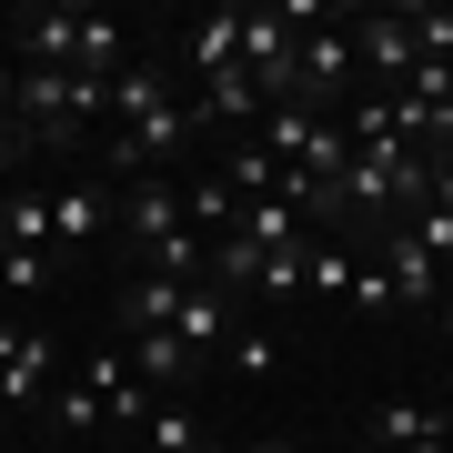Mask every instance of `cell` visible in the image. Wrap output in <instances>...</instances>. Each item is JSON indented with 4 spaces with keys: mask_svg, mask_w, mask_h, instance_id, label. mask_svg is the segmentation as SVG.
<instances>
[{
    "mask_svg": "<svg viewBox=\"0 0 453 453\" xmlns=\"http://www.w3.org/2000/svg\"><path fill=\"white\" fill-rule=\"evenodd\" d=\"M20 151H31V131H20V121H0V172H11Z\"/></svg>",
    "mask_w": 453,
    "mask_h": 453,
    "instance_id": "20",
    "label": "cell"
},
{
    "mask_svg": "<svg viewBox=\"0 0 453 453\" xmlns=\"http://www.w3.org/2000/svg\"><path fill=\"white\" fill-rule=\"evenodd\" d=\"M353 31H333V20H323V31H303V50H292V101H303V111H342V101H353Z\"/></svg>",
    "mask_w": 453,
    "mask_h": 453,
    "instance_id": "7",
    "label": "cell"
},
{
    "mask_svg": "<svg viewBox=\"0 0 453 453\" xmlns=\"http://www.w3.org/2000/svg\"><path fill=\"white\" fill-rule=\"evenodd\" d=\"M20 61L31 71H91V81H111V71L131 61V31L111 11H20Z\"/></svg>",
    "mask_w": 453,
    "mask_h": 453,
    "instance_id": "4",
    "label": "cell"
},
{
    "mask_svg": "<svg viewBox=\"0 0 453 453\" xmlns=\"http://www.w3.org/2000/svg\"><path fill=\"white\" fill-rule=\"evenodd\" d=\"M353 273H363V262L342 252V242H312V282H303V292H312V303H342V292H353Z\"/></svg>",
    "mask_w": 453,
    "mask_h": 453,
    "instance_id": "15",
    "label": "cell"
},
{
    "mask_svg": "<svg viewBox=\"0 0 453 453\" xmlns=\"http://www.w3.org/2000/svg\"><path fill=\"white\" fill-rule=\"evenodd\" d=\"M142 453H211L202 423H192V403H162V413H151L142 423Z\"/></svg>",
    "mask_w": 453,
    "mask_h": 453,
    "instance_id": "13",
    "label": "cell"
},
{
    "mask_svg": "<svg viewBox=\"0 0 453 453\" xmlns=\"http://www.w3.org/2000/svg\"><path fill=\"white\" fill-rule=\"evenodd\" d=\"M101 111L121 121V131H111V172H121V181H142L151 162H172V151L192 142V101H181V81H172L162 61H121Z\"/></svg>",
    "mask_w": 453,
    "mask_h": 453,
    "instance_id": "1",
    "label": "cell"
},
{
    "mask_svg": "<svg viewBox=\"0 0 453 453\" xmlns=\"http://www.w3.org/2000/svg\"><path fill=\"white\" fill-rule=\"evenodd\" d=\"M232 363H242L252 383H273V372H282V342L262 333V323H242V333H232Z\"/></svg>",
    "mask_w": 453,
    "mask_h": 453,
    "instance_id": "16",
    "label": "cell"
},
{
    "mask_svg": "<svg viewBox=\"0 0 453 453\" xmlns=\"http://www.w3.org/2000/svg\"><path fill=\"white\" fill-rule=\"evenodd\" d=\"M0 282H11V232H0Z\"/></svg>",
    "mask_w": 453,
    "mask_h": 453,
    "instance_id": "22",
    "label": "cell"
},
{
    "mask_svg": "<svg viewBox=\"0 0 453 453\" xmlns=\"http://www.w3.org/2000/svg\"><path fill=\"white\" fill-rule=\"evenodd\" d=\"M101 232H111V192H91V181L50 192V242H101Z\"/></svg>",
    "mask_w": 453,
    "mask_h": 453,
    "instance_id": "12",
    "label": "cell"
},
{
    "mask_svg": "<svg viewBox=\"0 0 453 453\" xmlns=\"http://www.w3.org/2000/svg\"><path fill=\"white\" fill-rule=\"evenodd\" d=\"M342 453H383V443H372V434H363V443H342Z\"/></svg>",
    "mask_w": 453,
    "mask_h": 453,
    "instance_id": "23",
    "label": "cell"
},
{
    "mask_svg": "<svg viewBox=\"0 0 453 453\" xmlns=\"http://www.w3.org/2000/svg\"><path fill=\"white\" fill-rule=\"evenodd\" d=\"M111 222L131 232V252H142L162 282H202V273H211V242L181 222V181H162V172L121 181V192H111Z\"/></svg>",
    "mask_w": 453,
    "mask_h": 453,
    "instance_id": "3",
    "label": "cell"
},
{
    "mask_svg": "<svg viewBox=\"0 0 453 453\" xmlns=\"http://www.w3.org/2000/svg\"><path fill=\"white\" fill-rule=\"evenodd\" d=\"M403 31H413V61H453V11H443V0H413Z\"/></svg>",
    "mask_w": 453,
    "mask_h": 453,
    "instance_id": "14",
    "label": "cell"
},
{
    "mask_svg": "<svg viewBox=\"0 0 453 453\" xmlns=\"http://www.w3.org/2000/svg\"><path fill=\"white\" fill-rule=\"evenodd\" d=\"M121 333H172L181 353H232V333H242V303H232L222 282H162V273H142V282H121Z\"/></svg>",
    "mask_w": 453,
    "mask_h": 453,
    "instance_id": "2",
    "label": "cell"
},
{
    "mask_svg": "<svg viewBox=\"0 0 453 453\" xmlns=\"http://www.w3.org/2000/svg\"><path fill=\"white\" fill-rule=\"evenodd\" d=\"M423 202H434V211H453V151L434 162V192H423Z\"/></svg>",
    "mask_w": 453,
    "mask_h": 453,
    "instance_id": "19",
    "label": "cell"
},
{
    "mask_svg": "<svg viewBox=\"0 0 453 453\" xmlns=\"http://www.w3.org/2000/svg\"><path fill=\"white\" fill-rule=\"evenodd\" d=\"M50 393H61V342L0 323V413H41Z\"/></svg>",
    "mask_w": 453,
    "mask_h": 453,
    "instance_id": "8",
    "label": "cell"
},
{
    "mask_svg": "<svg viewBox=\"0 0 453 453\" xmlns=\"http://www.w3.org/2000/svg\"><path fill=\"white\" fill-rule=\"evenodd\" d=\"M353 61H363L383 91H403V81H413V31H403V11H363V20H353Z\"/></svg>",
    "mask_w": 453,
    "mask_h": 453,
    "instance_id": "9",
    "label": "cell"
},
{
    "mask_svg": "<svg viewBox=\"0 0 453 453\" xmlns=\"http://www.w3.org/2000/svg\"><path fill=\"white\" fill-rule=\"evenodd\" d=\"M383 282H393V303H413V312H443V292H453V273L434 252H413L393 222H383Z\"/></svg>",
    "mask_w": 453,
    "mask_h": 453,
    "instance_id": "10",
    "label": "cell"
},
{
    "mask_svg": "<svg viewBox=\"0 0 453 453\" xmlns=\"http://www.w3.org/2000/svg\"><path fill=\"white\" fill-rule=\"evenodd\" d=\"M50 282V252H11V292H41Z\"/></svg>",
    "mask_w": 453,
    "mask_h": 453,
    "instance_id": "18",
    "label": "cell"
},
{
    "mask_svg": "<svg viewBox=\"0 0 453 453\" xmlns=\"http://www.w3.org/2000/svg\"><path fill=\"white\" fill-rule=\"evenodd\" d=\"M101 101H111V81H91V71H31V61L11 71V111H20V131H31V142L81 131Z\"/></svg>",
    "mask_w": 453,
    "mask_h": 453,
    "instance_id": "6",
    "label": "cell"
},
{
    "mask_svg": "<svg viewBox=\"0 0 453 453\" xmlns=\"http://www.w3.org/2000/svg\"><path fill=\"white\" fill-rule=\"evenodd\" d=\"M252 453H303V443H292V434H262V443H252Z\"/></svg>",
    "mask_w": 453,
    "mask_h": 453,
    "instance_id": "21",
    "label": "cell"
},
{
    "mask_svg": "<svg viewBox=\"0 0 453 453\" xmlns=\"http://www.w3.org/2000/svg\"><path fill=\"white\" fill-rule=\"evenodd\" d=\"M342 303H353V312H393V282H383V273H372V262H363V273H353V292H342Z\"/></svg>",
    "mask_w": 453,
    "mask_h": 453,
    "instance_id": "17",
    "label": "cell"
},
{
    "mask_svg": "<svg viewBox=\"0 0 453 453\" xmlns=\"http://www.w3.org/2000/svg\"><path fill=\"white\" fill-rule=\"evenodd\" d=\"M50 413H61V434H101V423H111V434H142L162 403L142 393V372H131L121 353H91V363H81V383L50 393Z\"/></svg>",
    "mask_w": 453,
    "mask_h": 453,
    "instance_id": "5",
    "label": "cell"
},
{
    "mask_svg": "<svg viewBox=\"0 0 453 453\" xmlns=\"http://www.w3.org/2000/svg\"><path fill=\"white\" fill-rule=\"evenodd\" d=\"M372 443L383 453H453V413L443 403H383L372 413Z\"/></svg>",
    "mask_w": 453,
    "mask_h": 453,
    "instance_id": "11",
    "label": "cell"
}]
</instances>
